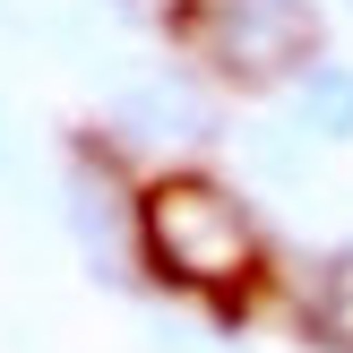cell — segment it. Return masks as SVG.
Returning <instances> with one entry per match:
<instances>
[{
    "label": "cell",
    "mask_w": 353,
    "mask_h": 353,
    "mask_svg": "<svg viewBox=\"0 0 353 353\" xmlns=\"http://www.w3.org/2000/svg\"><path fill=\"white\" fill-rule=\"evenodd\" d=\"M293 112H302L310 138H353V69L345 61H310L302 86H293Z\"/></svg>",
    "instance_id": "277c9868"
},
{
    "label": "cell",
    "mask_w": 353,
    "mask_h": 353,
    "mask_svg": "<svg viewBox=\"0 0 353 353\" xmlns=\"http://www.w3.org/2000/svg\"><path fill=\"white\" fill-rule=\"evenodd\" d=\"M250 155H259V172H276V181H285V172H302V147H293L285 130H250Z\"/></svg>",
    "instance_id": "8992f818"
},
{
    "label": "cell",
    "mask_w": 353,
    "mask_h": 353,
    "mask_svg": "<svg viewBox=\"0 0 353 353\" xmlns=\"http://www.w3.org/2000/svg\"><path fill=\"white\" fill-rule=\"evenodd\" d=\"M138 233H147V250L164 259V276H190V285H233V276L250 268V216H241L224 190H207V181L147 190Z\"/></svg>",
    "instance_id": "6da1fadb"
},
{
    "label": "cell",
    "mask_w": 353,
    "mask_h": 353,
    "mask_svg": "<svg viewBox=\"0 0 353 353\" xmlns=\"http://www.w3.org/2000/svg\"><path fill=\"white\" fill-rule=\"evenodd\" d=\"M69 224H78L86 259H112V241H121V207H112V181L78 172V181H69Z\"/></svg>",
    "instance_id": "5b68a950"
},
{
    "label": "cell",
    "mask_w": 353,
    "mask_h": 353,
    "mask_svg": "<svg viewBox=\"0 0 353 353\" xmlns=\"http://www.w3.org/2000/svg\"><path fill=\"white\" fill-rule=\"evenodd\" d=\"M216 61L241 78H276L310 52V9L302 0H216Z\"/></svg>",
    "instance_id": "7a4b0ae2"
},
{
    "label": "cell",
    "mask_w": 353,
    "mask_h": 353,
    "mask_svg": "<svg viewBox=\"0 0 353 353\" xmlns=\"http://www.w3.org/2000/svg\"><path fill=\"white\" fill-rule=\"evenodd\" d=\"M17 172V138H9V121H0V181Z\"/></svg>",
    "instance_id": "52a82bcc"
},
{
    "label": "cell",
    "mask_w": 353,
    "mask_h": 353,
    "mask_svg": "<svg viewBox=\"0 0 353 353\" xmlns=\"http://www.w3.org/2000/svg\"><path fill=\"white\" fill-rule=\"evenodd\" d=\"M121 121H130L138 138H207V95L164 69V78H147V86L121 95Z\"/></svg>",
    "instance_id": "3957f363"
}]
</instances>
